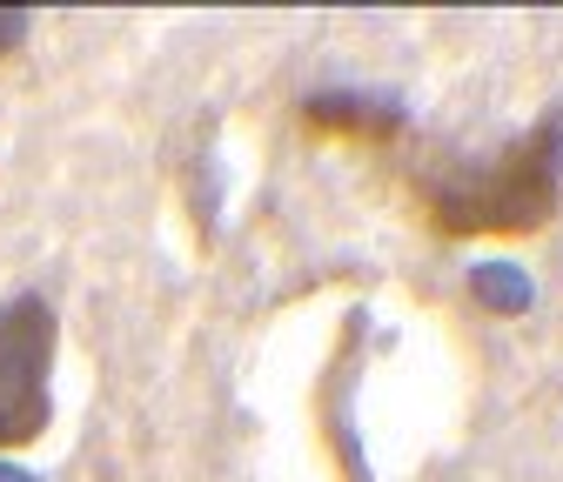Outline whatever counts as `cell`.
Segmentation results:
<instances>
[{
    "instance_id": "cell-2",
    "label": "cell",
    "mask_w": 563,
    "mask_h": 482,
    "mask_svg": "<svg viewBox=\"0 0 563 482\" xmlns=\"http://www.w3.org/2000/svg\"><path fill=\"white\" fill-rule=\"evenodd\" d=\"M47 362H54V309L14 295L0 309V456L27 449L47 429Z\"/></svg>"
},
{
    "instance_id": "cell-6",
    "label": "cell",
    "mask_w": 563,
    "mask_h": 482,
    "mask_svg": "<svg viewBox=\"0 0 563 482\" xmlns=\"http://www.w3.org/2000/svg\"><path fill=\"white\" fill-rule=\"evenodd\" d=\"M0 482H34L27 469H8V462H0Z\"/></svg>"
},
{
    "instance_id": "cell-3",
    "label": "cell",
    "mask_w": 563,
    "mask_h": 482,
    "mask_svg": "<svg viewBox=\"0 0 563 482\" xmlns=\"http://www.w3.org/2000/svg\"><path fill=\"white\" fill-rule=\"evenodd\" d=\"M302 121L316 134H396L402 127V114L389 101H369V94H316L302 108Z\"/></svg>"
},
{
    "instance_id": "cell-5",
    "label": "cell",
    "mask_w": 563,
    "mask_h": 482,
    "mask_svg": "<svg viewBox=\"0 0 563 482\" xmlns=\"http://www.w3.org/2000/svg\"><path fill=\"white\" fill-rule=\"evenodd\" d=\"M27 41V8H0V54Z\"/></svg>"
},
{
    "instance_id": "cell-1",
    "label": "cell",
    "mask_w": 563,
    "mask_h": 482,
    "mask_svg": "<svg viewBox=\"0 0 563 482\" xmlns=\"http://www.w3.org/2000/svg\"><path fill=\"white\" fill-rule=\"evenodd\" d=\"M556 188H563V114L550 108L530 134L483 161V168H450L416 188L422 222L450 242L476 235H530L556 215Z\"/></svg>"
},
{
    "instance_id": "cell-4",
    "label": "cell",
    "mask_w": 563,
    "mask_h": 482,
    "mask_svg": "<svg viewBox=\"0 0 563 482\" xmlns=\"http://www.w3.org/2000/svg\"><path fill=\"white\" fill-rule=\"evenodd\" d=\"M470 289L483 295V309H497V315H517V309H530V274H517V268H504V261L476 268V274H470Z\"/></svg>"
}]
</instances>
